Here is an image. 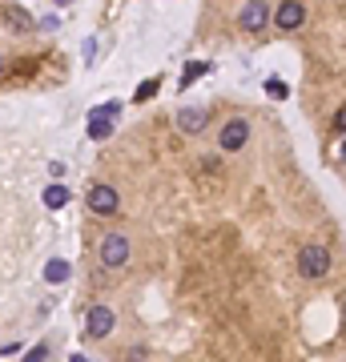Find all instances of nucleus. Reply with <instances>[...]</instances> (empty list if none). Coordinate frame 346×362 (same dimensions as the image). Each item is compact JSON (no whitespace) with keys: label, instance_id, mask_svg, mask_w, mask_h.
I'll list each match as a JSON object with an SVG mask.
<instances>
[{"label":"nucleus","instance_id":"1","mask_svg":"<svg viewBox=\"0 0 346 362\" xmlns=\"http://www.w3.org/2000/svg\"><path fill=\"white\" fill-rule=\"evenodd\" d=\"M298 274L310 282H322L330 274V249L322 242H310V246L298 249Z\"/></svg>","mask_w":346,"mask_h":362},{"label":"nucleus","instance_id":"2","mask_svg":"<svg viewBox=\"0 0 346 362\" xmlns=\"http://www.w3.org/2000/svg\"><path fill=\"white\" fill-rule=\"evenodd\" d=\"M85 205L93 210L97 217H113L117 210H121V194H117L113 185H105V181H97L93 189H89V198H85Z\"/></svg>","mask_w":346,"mask_h":362},{"label":"nucleus","instance_id":"3","mask_svg":"<svg viewBox=\"0 0 346 362\" xmlns=\"http://www.w3.org/2000/svg\"><path fill=\"white\" fill-rule=\"evenodd\" d=\"M129 262V238L125 233H105L101 238V266L105 270H121Z\"/></svg>","mask_w":346,"mask_h":362},{"label":"nucleus","instance_id":"4","mask_svg":"<svg viewBox=\"0 0 346 362\" xmlns=\"http://www.w3.org/2000/svg\"><path fill=\"white\" fill-rule=\"evenodd\" d=\"M117 326V314L105 306V302H97V306H89V314H85V334L89 338H109Z\"/></svg>","mask_w":346,"mask_h":362},{"label":"nucleus","instance_id":"5","mask_svg":"<svg viewBox=\"0 0 346 362\" xmlns=\"http://www.w3.org/2000/svg\"><path fill=\"white\" fill-rule=\"evenodd\" d=\"M270 20L278 24L282 33H294V29L306 24V4H302V0H282L278 8L270 13Z\"/></svg>","mask_w":346,"mask_h":362},{"label":"nucleus","instance_id":"6","mask_svg":"<svg viewBox=\"0 0 346 362\" xmlns=\"http://www.w3.org/2000/svg\"><path fill=\"white\" fill-rule=\"evenodd\" d=\"M217 141H222V149H226V153L246 149V141H250V121H246V117H233V121H226V125H222V133H217Z\"/></svg>","mask_w":346,"mask_h":362},{"label":"nucleus","instance_id":"7","mask_svg":"<svg viewBox=\"0 0 346 362\" xmlns=\"http://www.w3.org/2000/svg\"><path fill=\"white\" fill-rule=\"evenodd\" d=\"M270 13H274V8H270L266 0H246V8L238 13V24H242L246 33H262L266 24H270Z\"/></svg>","mask_w":346,"mask_h":362},{"label":"nucleus","instance_id":"8","mask_svg":"<svg viewBox=\"0 0 346 362\" xmlns=\"http://www.w3.org/2000/svg\"><path fill=\"white\" fill-rule=\"evenodd\" d=\"M210 125V109H201V105H185V109H178V129L182 133H201Z\"/></svg>","mask_w":346,"mask_h":362},{"label":"nucleus","instance_id":"9","mask_svg":"<svg viewBox=\"0 0 346 362\" xmlns=\"http://www.w3.org/2000/svg\"><path fill=\"white\" fill-rule=\"evenodd\" d=\"M4 24H8L13 33H29V29H36V20L29 17V8H20V4H8V8H4Z\"/></svg>","mask_w":346,"mask_h":362},{"label":"nucleus","instance_id":"10","mask_svg":"<svg viewBox=\"0 0 346 362\" xmlns=\"http://www.w3.org/2000/svg\"><path fill=\"white\" fill-rule=\"evenodd\" d=\"M69 274H73V266L69 262H61V258H52V262H45V282H69Z\"/></svg>","mask_w":346,"mask_h":362},{"label":"nucleus","instance_id":"11","mask_svg":"<svg viewBox=\"0 0 346 362\" xmlns=\"http://www.w3.org/2000/svg\"><path fill=\"white\" fill-rule=\"evenodd\" d=\"M121 113V101H101L97 109H89V121H117Z\"/></svg>","mask_w":346,"mask_h":362},{"label":"nucleus","instance_id":"12","mask_svg":"<svg viewBox=\"0 0 346 362\" xmlns=\"http://www.w3.org/2000/svg\"><path fill=\"white\" fill-rule=\"evenodd\" d=\"M210 68H214L210 61H189V65H185V73H182V89H185V85H194L201 73H210Z\"/></svg>","mask_w":346,"mask_h":362},{"label":"nucleus","instance_id":"13","mask_svg":"<svg viewBox=\"0 0 346 362\" xmlns=\"http://www.w3.org/2000/svg\"><path fill=\"white\" fill-rule=\"evenodd\" d=\"M117 121H89V141H105V137H113Z\"/></svg>","mask_w":346,"mask_h":362},{"label":"nucleus","instance_id":"14","mask_svg":"<svg viewBox=\"0 0 346 362\" xmlns=\"http://www.w3.org/2000/svg\"><path fill=\"white\" fill-rule=\"evenodd\" d=\"M65 201H69V189H65V185H49V189H45V205H49V210H61Z\"/></svg>","mask_w":346,"mask_h":362},{"label":"nucleus","instance_id":"15","mask_svg":"<svg viewBox=\"0 0 346 362\" xmlns=\"http://www.w3.org/2000/svg\"><path fill=\"white\" fill-rule=\"evenodd\" d=\"M45 359H49V342H36L33 350H29V354L20 359V362H45Z\"/></svg>","mask_w":346,"mask_h":362},{"label":"nucleus","instance_id":"16","mask_svg":"<svg viewBox=\"0 0 346 362\" xmlns=\"http://www.w3.org/2000/svg\"><path fill=\"white\" fill-rule=\"evenodd\" d=\"M266 93H270V97H290V89H286V85H282V81H274V77H270V81H266Z\"/></svg>","mask_w":346,"mask_h":362},{"label":"nucleus","instance_id":"17","mask_svg":"<svg viewBox=\"0 0 346 362\" xmlns=\"http://www.w3.org/2000/svg\"><path fill=\"white\" fill-rule=\"evenodd\" d=\"M153 93H157V81H145L141 89H137V101H149Z\"/></svg>","mask_w":346,"mask_h":362},{"label":"nucleus","instance_id":"18","mask_svg":"<svg viewBox=\"0 0 346 362\" xmlns=\"http://www.w3.org/2000/svg\"><path fill=\"white\" fill-rule=\"evenodd\" d=\"M334 129H338V133H346V105L338 109V113H334Z\"/></svg>","mask_w":346,"mask_h":362},{"label":"nucleus","instance_id":"19","mask_svg":"<svg viewBox=\"0 0 346 362\" xmlns=\"http://www.w3.org/2000/svg\"><path fill=\"white\" fill-rule=\"evenodd\" d=\"M73 362H93V359H85V354H73Z\"/></svg>","mask_w":346,"mask_h":362},{"label":"nucleus","instance_id":"20","mask_svg":"<svg viewBox=\"0 0 346 362\" xmlns=\"http://www.w3.org/2000/svg\"><path fill=\"white\" fill-rule=\"evenodd\" d=\"M0 73H4V52H0Z\"/></svg>","mask_w":346,"mask_h":362},{"label":"nucleus","instance_id":"21","mask_svg":"<svg viewBox=\"0 0 346 362\" xmlns=\"http://www.w3.org/2000/svg\"><path fill=\"white\" fill-rule=\"evenodd\" d=\"M343 161H346V141H343Z\"/></svg>","mask_w":346,"mask_h":362},{"label":"nucleus","instance_id":"22","mask_svg":"<svg viewBox=\"0 0 346 362\" xmlns=\"http://www.w3.org/2000/svg\"><path fill=\"white\" fill-rule=\"evenodd\" d=\"M52 4H69V0H52Z\"/></svg>","mask_w":346,"mask_h":362},{"label":"nucleus","instance_id":"23","mask_svg":"<svg viewBox=\"0 0 346 362\" xmlns=\"http://www.w3.org/2000/svg\"><path fill=\"white\" fill-rule=\"evenodd\" d=\"M343 314H346V298H343Z\"/></svg>","mask_w":346,"mask_h":362}]
</instances>
